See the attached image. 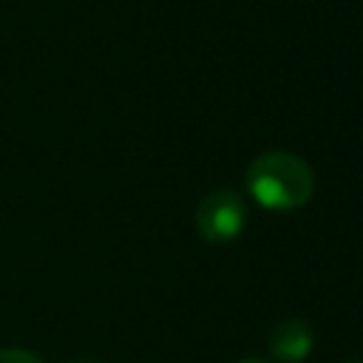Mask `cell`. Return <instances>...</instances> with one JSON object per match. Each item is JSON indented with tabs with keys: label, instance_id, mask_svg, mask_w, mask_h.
<instances>
[{
	"label": "cell",
	"instance_id": "cell-1",
	"mask_svg": "<svg viewBox=\"0 0 363 363\" xmlns=\"http://www.w3.org/2000/svg\"><path fill=\"white\" fill-rule=\"evenodd\" d=\"M247 190L267 210H295L312 199L315 173L289 150H267L247 167Z\"/></svg>",
	"mask_w": 363,
	"mask_h": 363
},
{
	"label": "cell",
	"instance_id": "cell-2",
	"mask_svg": "<svg viewBox=\"0 0 363 363\" xmlns=\"http://www.w3.org/2000/svg\"><path fill=\"white\" fill-rule=\"evenodd\" d=\"M247 216V204L235 190H213L196 207V230L210 244H227L244 233Z\"/></svg>",
	"mask_w": 363,
	"mask_h": 363
},
{
	"label": "cell",
	"instance_id": "cell-3",
	"mask_svg": "<svg viewBox=\"0 0 363 363\" xmlns=\"http://www.w3.org/2000/svg\"><path fill=\"white\" fill-rule=\"evenodd\" d=\"M312 343H315L312 326L303 318H289V320H284L272 329L267 349L281 363H301V360L309 357Z\"/></svg>",
	"mask_w": 363,
	"mask_h": 363
},
{
	"label": "cell",
	"instance_id": "cell-4",
	"mask_svg": "<svg viewBox=\"0 0 363 363\" xmlns=\"http://www.w3.org/2000/svg\"><path fill=\"white\" fill-rule=\"evenodd\" d=\"M0 363H43L34 352L20 349V346H3L0 349Z\"/></svg>",
	"mask_w": 363,
	"mask_h": 363
},
{
	"label": "cell",
	"instance_id": "cell-5",
	"mask_svg": "<svg viewBox=\"0 0 363 363\" xmlns=\"http://www.w3.org/2000/svg\"><path fill=\"white\" fill-rule=\"evenodd\" d=\"M68 363H99V360H94V357H74V360H68Z\"/></svg>",
	"mask_w": 363,
	"mask_h": 363
},
{
	"label": "cell",
	"instance_id": "cell-6",
	"mask_svg": "<svg viewBox=\"0 0 363 363\" xmlns=\"http://www.w3.org/2000/svg\"><path fill=\"white\" fill-rule=\"evenodd\" d=\"M241 363H267V360H261V357H250V360H241Z\"/></svg>",
	"mask_w": 363,
	"mask_h": 363
},
{
	"label": "cell",
	"instance_id": "cell-7",
	"mask_svg": "<svg viewBox=\"0 0 363 363\" xmlns=\"http://www.w3.org/2000/svg\"><path fill=\"white\" fill-rule=\"evenodd\" d=\"M343 363H363V357H349V360H343Z\"/></svg>",
	"mask_w": 363,
	"mask_h": 363
}]
</instances>
